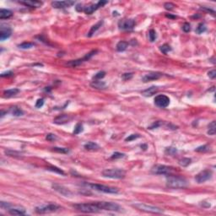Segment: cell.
Segmentation results:
<instances>
[{
	"label": "cell",
	"instance_id": "6da1fadb",
	"mask_svg": "<svg viewBox=\"0 0 216 216\" xmlns=\"http://www.w3.org/2000/svg\"><path fill=\"white\" fill-rule=\"evenodd\" d=\"M166 186L170 188H185L187 187V182L186 179L180 176H169L166 178Z\"/></svg>",
	"mask_w": 216,
	"mask_h": 216
},
{
	"label": "cell",
	"instance_id": "7a4b0ae2",
	"mask_svg": "<svg viewBox=\"0 0 216 216\" xmlns=\"http://www.w3.org/2000/svg\"><path fill=\"white\" fill-rule=\"evenodd\" d=\"M74 208L76 210L83 212V213H97L99 211H100V208L98 206L97 202L78 204H75Z\"/></svg>",
	"mask_w": 216,
	"mask_h": 216
},
{
	"label": "cell",
	"instance_id": "3957f363",
	"mask_svg": "<svg viewBox=\"0 0 216 216\" xmlns=\"http://www.w3.org/2000/svg\"><path fill=\"white\" fill-rule=\"evenodd\" d=\"M84 185L85 187H90V189H93V190H96V191H99V192H102V193H105L117 194V193H119L118 188L108 187V186H105V185H100V184L96 183H84Z\"/></svg>",
	"mask_w": 216,
	"mask_h": 216
},
{
	"label": "cell",
	"instance_id": "277c9868",
	"mask_svg": "<svg viewBox=\"0 0 216 216\" xmlns=\"http://www.w3.org/2000/svg\"><path fill=\"white\" fill-rule=\"evenodd\" d=\"M126 172L121 169H106L102 172V176L104 177L112 178V179H122L125 176Z\"/></svg>",
	"mask_w": 216,
	"mask_h": 216
},
{
	"label": "cell",
	"instance_id": "5b68a950",
	"mask_svg": "<svg viewBox=\"0 0 216 216\" xmlns=\"http://www.w3.org/2000/svg\"><path fill=\"white\" fill-rule=\"evenodd\" d=\"M133 206L134 208H138L139 210L144 211V212H147V213L161 214V213L164 212V211H163V209H161V208H158V207H155V206L148 205V204H141V203L133 204Z\"/></svg>",
	"mask_w": 216,
	"mask_h": 216
},
{
	"label": "cell",
	"instance_id": "8992f818",
	"mask_svg": "<svg viewBox=\"0 0 216 216\" xmlns=\"http://www.w3.org/2000/svg\"><path fill=\"white\" fill-rule=\"evenodd\" d=\"M97 204L100 207V210L119 212L122 209L118 204H117L115 203H111V202H97Z\"/></svg>",
	"mask_w": 216,
	"mask_h": 216
},
{
	"label": "cell",
	"instance_id": "52a82bcc",
	"mask_svg": "<svg viewBox=\"0 0 216 216\" xmlns=\"http://www.w3.org/2000/svg\"><path fill=\"white\" fill-rule=\"evenodd\" d=\"M97 53V50H94V51H91L90 53H87L83 58H80V59H77V60H72L70 62H68L67 64V66H69L71 68H75L77 66H79L81 64H83L84 62H86L88 60H90L95 54Z\"/></svg>",
	"mask_w": 216,
	"mask_h": 216
},
{
	"label": "cell",
	"instance_id": "ba28073f",
	"mask_svg": "<svg viewBox=\"0 0 216 216\" xmlns=\"http://www.w3.org/2000/svg\"><path fill=\"white\" fill-rule=\"evenodd\" d=\"M60 208V207L57 204H49L47 205L40 206V207H36V212L38 214H47V213H53V212H56L57 210H58Z\"/></svg>",
	"mask_w": 216,
	"mask_h": 216
},
{
	"label": "cell",
	"instance_id": "9c48e42d",
	"mask_svg": "<svg viewBox=\"0 0 216 216\" xmlns=\"http://www.w3.org/2000/svg\"><path fill=\"white\" fill-rule=\"evenodd\" d=\"M151 172L155 175H169L172 172V168L164 165H156L152 168Z\"/></svg>",
	"mask_w": 216,
	"mask_h": 216
},
{
	"label": "cell",
	"instance_id": "30bf717a",
	"mask_svg": "<svg viewBox=\"0 0 216 216\" xmlns=\"http://www.w3.org/2000/svg\"><path fill=\"white\" fill-rule=\"evenodd\" d=\"M211 176H212V172L210 170H204V171H202L201 172L196 175L195 181L198 183H203L206 181L209 180L211 178Z\"/></svg>",
	"mask_w": 216,
	"mask_h": 216
},
{
	"label": "cell",
	"instance_id": "8fae6325",
	"mask_svg": "<svg viewBox=\"0 0 216 216\" xmlns=\"http://www.w3.org/2000/svg\"><path fill=\"white\" fill-rule=\"evenodd\" d=\"M154 104L160 108L167 107L170 104V99L165 95H159L154 98Z\"/></svg>",
	"mask_w": 216,
	"mask_h": 216
},
{
	"label": "cell",
	"instance_id": "7c38bea8",
	"mask_svg": "<svg viewBox=\"0 0 216 216\" xmlns=\"http://www.w3.org/2000/svg\"><path fill=\"white\" fill-rule=\"evenodd\" d=\"M52 187L56 192H57L58 193L62 194L64 197H70V196L73 195V193L70 190H68L67 187H65L64 186H63V185L54 183L52 185Z\"/></svg>",
	"mask_w": 216,
	"mask_h": 216
},
{
	"label": "cell",
	"instance_id": "4fadbf2b",
	"mask_svg": "<svg viewBox=\"0 0 216 216\" xmlns=\"http://www.w3.org/2000/svg\"><path fill=\"white\" fill-rule=\"evenodd\" d=\"M135 25V21L133 19H129V20H122L118 22V27L121 30H125L129 31L132 30Z\"/></svg>",
	"mask_w": 216,
	"mask_h": 216
},
{
	"label": "cell",
	"instance_id": "5bb4252c",
	"mask_svg": "<svg viewBox=\"0 0 216 216\" xmlns=\"http://www.w3.org/2000/svg\"><path fill=\"white\" fill-rule=\"evenodd\" d=\"M107 3V1H99L97 3H96V4H91V5H89L87 7H85L84 12L86 14H91L93 12L97 10L98 9L100 8V7H103Z\"/></svg>",
	"mask_w": 216,
	"mask_h": 216
},
{
	"label": "cell",
	"instance_id": "9a60e30c",
	"mask_svg": "<svg viewBox=\"0 0 216 216\" xmlns=\"http://www.w3.org/2000/svg\"><path fill=\"white\" fill-rule=\"evenodd\" d=\"M73 4H75L74 1H54V2H52V6L55 9H64V8L70 7Z\"/></svg>",
	"mask_w": 216,
	"mask_h": 216
},
{
	"label": "cell",
	"instance_id": "2e32d148",
	"mask_svg": "<svg viewBox=\"0 0 216 216\" xmlns=\"http://www.w3.org/2000/svg\"><path fill=\"white\" fill-rule=\"evenodd\" d=\"M161 73H159V72H151V73H149L147 74L145 76H144L143 78V81L144 82H149V81H153V80H157L159 79L161 77H162Z\"/></svg>",
	"mask_w": 216,
	"mask_h": 216
},
{
	"label": "cell",
	"instance_id": "e0dca14e",
	"mask_svg": "<svg viewBox=\"0 0 216 216\" xmlns=\"http://www.w3.org/2000/svg\"><path fill=\"white\" fill-rule=\"evenodd\" d=\"M71 119H72V118L69 115L63 114V115H60V116L57 117L56 118H54L53 122L57 125H62V124H65V123L68 122Z\"/></svg>",
	"mask_w": 216,
	"mask_h": 216
},
{
	"label": "cell",
	"instance_id": "ac0fdd59",
	"mask_svg": "<svg viewBox=\"0 0 216 216\" xmlns=\"http://www.w3.org/2000/svg\"><path fill=\"white\" fill-rule=\"evenodd\" d=\"M19 3L24 4L25 6H28L31 8H39L42 5V2L36 1V0H25V1H20Z\"/></svg>",
	"mask_w": 216,
	"mask_h": 216
},
{
	"label": "cell",
	"instance_id": "d6986e66",
	"mask_svg": "<svg viewBox=\"0 0 216 216\" xmlns=\"http://www.w3.org/2000/svg\"><path fill=\"white\" fill-rule=\"evenodd\" d=\"M11 30L10 28H4L3 25H1V31H0V40L3 41L5 39H8L11 36Z\"/></svg>",
	"mask_w": 216,
	"mask_h": 216
},
{
	"label": "cell",
	"instance_id": "ffe728a7",
	"mask_svg": "<svg viewBox=\"0 0 216 216\" xmlns=\"http://www.w3.org/2000/svg\"><path fill=\"white\" fill-rule=\"evenodd\" d=\"M158 90H159L158 87L151 86L150 87V88H148V89H146V90H143V91H142V95H143L144 96L149 97V96H152L154 95L155 93H157Z\"/></svg>",
	"mask_w": 216,
	"mask_h": 216
},
{
	"label": "cell",
	"instance_id": "44dd1931",
	"mask_svg": "<svg viewBox=\"0 0 216 216\" xmlns=\"http://www.w3.org/2000/svg\"><path fill=\"white\" fill-rule=\"evenodd\" d=\"M9 213L11 215H25V208H9Z\"/></svg>",
	"mask_w": 216,
	"mask_h": 216
},
{
	"label": "cell",
	"instance_id": "7402d4cb",
	"mask_svg": "<svg viewBox=\"0 0 216 216\" xmlns=\"http://www.w3.org/2000/svg\"><path fill=\"white\" fill-rule=\"evenodd\" d=\"M91 87L97 89V90H104L107 88V84L104 81H100V80H95L90 84Z\"/></svg>",
	"mask_w": 216,
	"mask_h": 216
},
{
	"label": "cell",
	"instance_id": "603a6c76",
	"mask_svg": "<svg viewBox=\"0 0 216 216\" xmlns=\"http://www.w3.org/2000/svg\"><path fill=\"white\" fill-rule=\"evenodd\" d=\"M85 149L87 150H90V151H95V150H98L100 149V146L97 144L94 143V142H89L85 144Z\"/></svg>",
	"mask_w": 216,
	"mask_h": 216
},
{
	"label": "cell",
	"instance_id": "cb8c5ba5",
	"mask_svg": "<svg viewBox=\"0 0 216 216\" xmlns=\"http://www.w3.org/2000/svg\"><path fill=\"white\" fill-rule=\"evenodd\" d=\"M13 15L12 11L9 10H3L2 9L0 10V19L1 20H4V19H9Z\"/></svg>",
	"mask_w": 216,
	"mask_h": 216
},
{
	"label": "cell",
	"instance_id": "d4e9b609",
	"mask_svg": "<svg viewBox=\"0 0 216 216\" xmlns=\"http://www.w3.org/2000/svg\"><path fill=\"white\" fill-rule=\"evenodd\" d=\"M10 112L13 116H14V117H21V116H23V114H24V112H23V111H22L21 109H20V108L17 107H11L10 109Z\"/></svg>",
	"mask_w": 216,
	"mask_h": 216
},
{
	"label": "cell",
	"instance_id": "484cf974",
	"mask_svg": "<svg viewBox=\"0 0 216 216\" xmlns=\"http://www.w3.org/2000/svg\"><path fill=\"white\" fill-rule=\"evenodd\" d=\"M19 92H20V90H19V89L14 88V89H10V90H5V91L3 92V95H4L6 97H12V96L17 95Z\"/></svg>",
	"mask_w": 216,
	"mask_h": 216
},
{
	"label": "cell",
	"instance_id": "4316f807",
	"mask_svg": "<svg viewBox=\"0 0 216 216\" xmlns=\"http://www.w3.org/2000/svg\"><path fill=\"white\" fill-rule=\"evenodd\" d=\"M129 46V43L127 42H124V41H121L119 42L117 44V51L118 52H124Z\"/></svg>",
	"mask_w": 216,
	"mask_h": 216
},
{
	"label": "cell",
	"instance_id": "83f0119b",
	"mask_svg": "<svg viewBox=\"0 0 216 216\" xmlns=\"http://www.w3.org/2000/svg\"><path fill=\"white\" fill-rule=\"evenodd\" d=\"M102 24H103V21H99L97 24H96L95 25H93V26L91 27L90 32L88 33V36H89V37H91L96 32V31L100 29V27L102 25Z\"/></svg>",
	"mask_w": 216,
	"mask_h": 216
},
{
	"label": "cell",
	"instance_id": "f1b7e54d",
	"mask_svg": "<svg viewBox=\"0 0 216 216\" xmlns=\"http://www.w3.org/2000/svg\"><path fill=\"white\" fill-rule=\"evenodd\" d=\"M216 133V125L215 121H213L209 125H208V134L209 135H215Z\"/></svg>",
	"mask_w": 216,
	"mask_h": 216
},
{
	"label": "cell",
	"instance_id": "f546056e",
	"mask_svg": "<svg viewBox=\"0 0 216 216\" xmlns=\"http://www.w3.org/2000/svg\"><path fill=\"white\" fill-rule=\"evenodd\" d=\"M206 30H207V28H206L205 25L204 23H200L196 29V32L198 34H202V33L205 32Z\"/></svg>",
	"mask_w": 216,
	"mask_h": 216
},
{
	"label": "cell",
	"instance_id": "4dcf8cb0",
	"mask_svg": "<svg viewBox=\"0 0 216 216\" xmlns=\"http://www.w3.org/2000/svg\"><path fill=\"white\" fill-rule=\"evenodd\" d=\"M160 49H161V51L162 52V53L164 54H166L167 53H169V52L172 51V47H171L168 44H164V45H162L160 47Z\"/></svg>",
	"mask_w": 216,
	"mask_h": 216
},
{
	"label": "cell",
	"instance_id": "1f68e13d",
	"mask_svg": "<svg viewBox=\"0 0 216 216\" xmlns=\"http://www.w3.org/2000/svg\"><path fill=\"white\" fill-rule=\"evenodd\" d=\"M34 46H35L34 43H31V42H23L21 45H19V47L21 49H30Z\"/></svg>",
	"mask_w": 216,
	"mask_h": 216
},
{
	"label": "cell",
	"instance_id": "d6a6232c",
	"mask_svg": "<svg viewBox=\"0 0 216 216\" xmlns=\"http://www.w3.org/2000/svg\"><path fill=\"white\" fill-rule=\"evenodd\" d=\"M46 170L51 171V172H53L58 173V174H60V175H64V176L65 175L64 172V171H62L61 169L57 168V167H54V166H52V167H47V168H46Z\"/></svg>",
	"mask_w": 216,
	"mask_h": 216
},
{
	"label": "cell",
	"instance_id": "836d02e7",
	"mask_svg": "<svg viewBox=\"0 0 216 216\" xmlns=\"http://www.w3.org/2000/svg\"><path fill=\"white\" fill-rule=\"evenodd\" d=\"M53 150L57 153H62V154H68L69 150L67 148H59V147H54L53 148Z\"/></svg>",
	"mask_w": 216,
	"mask_h": 216
},
{
	"label": "cell",
	"instance_id": "e575fe53",
	"mask_svg": "<svg viewBox=\"0 0 216 216\" xmlns=\"http://www.w3.org/2000/svg\"><path fill=\"white\" fill-rule=\"evenodd\" d=\"M106 75V72H104V71H100V72H98L96 75H95L94 76V79L95 80H100V79H101L102 78H104Z\"/></svg>",
	"mask_w": 216,
	"mask_h": 216
},
{
	"label": "cell",
	"instance_id": "d590c367",
	"mask_svg": "<svg viewBox=\"0 0 216 216\" xmlns=\"http://www.w3.org/2000/svg\"><path fill=\"white\" fill-rule=\"evenodd\" d=\"M83 131V125L81 123H78L74 130V134H79Z\"/></svg>",
	"mask_w": 216,
	"mask_h": 216
},
{
	"label": "cell",
	"instance_id": "8d00e7d4",
	"mask_svg": "<svg viewBox=\"0 0 216 216\" xmlns=\"http://www.w3.org/2000/svg\"><path fill=\"white\" fill-rule=\"evenodd\" d=\"M190 163H191V159H189V158H183V160H181L179 161V164L182 166H187Z\"/></svg>",
	"mask_w": 216,
	"mask_h": 216
},
{
	"label": "cell",
	"instance_id": "74e56055",
	"mask_svg": "<svg viewBox=\"0 0 216 216\" xmlns=\"http://www.w3.org/2000/svg\"><path fill=\"white\" fill-rule=\"evenodd\" d=\"M176 152H177L176 149V148H173V147H168V148H166V150H165V154H170V155H174Z\"/></svg>",
	"mask_w": 216,
	"mask_h": 216
},
{
	"label": "cell",
	"instance_id": "f35d334b",
	"mask_svg": "<svg viewBox=\"0 0 216 216\" xmlns=\"http://www.w3.org/2000/svg\"><path fill=\"white\" fill-rule=\"evenodd\" d=\"M149 37H150V41L151 42H154L155 39H156V32L154 30H150V32H149Z\"/></svg>",
	"mask_w": 216,
	"mask_h": 216
},
{
	"label": "cell",
	"instance_id": "ab89813d",
	"mask_svg": "<svg viewBox=\"0 0 216 216\" xmlns=\"http://www.w3.org/2000/svg\"><path fill=\"white\" fill-rule=\"evenodd\" d=\"M124 154H122V153H119V152H115L112 155H111V159H120V158H122V157H124Z\"/></svg>",
	"mask_w": 216,
	"mask_h": 216
},
{
	"label": "cell",
	"instance_id": "60d3db41",
	"mask_svg": "<svg viewBox=\"0 0 216 216\" xmlns=\"http://www.w3.org/2000/svg\"><path fill=\"white\" fill-rule=\"evenodd\" d=\"M208 145H203V146H200V147H198L196 150H195V151L197 152H205L208 151Z\"/></svg>",
	"mask_w": 216,
	"mask_h": 216
},
{
	"label": "cell",
	"instance_id": "b9f144b4",
	"mask_svg": "<svg viewBox=\"0 0 216 216\" xmlns=\"http://www.w3.org/2000/svg\"><path fill=\"white\" fill-rule=\"evenodd\" d=\"M164 7H165V9L167 10H172L176 6H175V4H173L172 3H165L164 4Z\"/></svg>",
	"mask_w": 216,
	"mask_h": 216
},
{
	"label": "cell",
	"instance_id": "7bdbcfd3",
	"mask_svg": "<svg viewBox=\"0 0 216 216\" xmlns=\"http://www.w3.org/2000/svg\"><path fill=\"white\" fill-rule=\"evenodd\" d=\"M183 30L184 32H189L191 31V25L189 23H185L183 26Z\"/></svg>",
	"mask_w": 216,
	"mask_h": 216
},
{
	"label": "cell",
	"instance_id": "ee69618b",
	"mask_svg": "<svg viewBox=\"0 0 216 216\" xmlns=\"http://www.w3.org/2000/svg\"><path fill=\"white\" fill-rule=\"evenodd\" d=\"M44 105V100L43 99H38L36 102V108H41Z\"/></svg>",
	"mask_w": 216,
	"mask_h": 216
},
{
	"label": "cell",
	"instance_id": "f6af8a7d",
	"mask_svg": "<svg viewBox=\"0 0 216 216\" xmlns=\"http://www.w3.org/2000/svg\"><path fill=\"white\" fill-rule=\"evenodd\" d=\"M138 138H139V134H132V135H130L129 137L126 138V139H125V141L134 140V139H138Z\"/></svg>",
	"mask_w": 216,
	"mask_h": 216
},
{
	"label": "cell",
	"instance_id": "bcb514c9",
	"mask_svg": "<svg viewBox=\"0 0 216 216\" xmlns=\"http://www.w3.org/2000/svg\"><path fill=\"white\" fill-rule=\"evenodd\" d=\"M46 139L48 141H54L55 139H57V137H56V135L53 134V133H49V134L46 135Z\"/></svg>",
	"mask_w": 216,
	"mask_h": 216
},
{
	"label": "cell",
	"instance_id": "7dc6e473",
	"mask_svg": "<svg viewBox=\"0 0 216 216\" xmlns=\"http://www.w3.org/2000/svg\"><path fill=\"white\" fill-rule=\"evenodd\" d=\"M132 77H133V74L132 73H126V74L122 75V79L124 80H129L130 79H132Z\"/></svg>",
	"mask_w": 216,
	"mask_h": 216
},
{
	"label": "cell",
	"instance_id": "c3c4849f",
	"mask_svg": "<svg viewBox=\"0 0 216 216\" xmlns=\"http://www.w3.org/2000/svg\"><path fill=\"white\" fill-rule=\"evenodd\" d=\"M208 77H209L210 79H215L216 77V71L215 70H211V71H209V72L208 73Z\"/></svg>",
	"mask_w": 216,
	"mask_h": 216
},
{
	"label": "cell",
	"instance_id": "681fc988",
	"mask_svg": "<svg viewBox=\"0 0 216 216\" xmlns=\"http://www.w3.org/2000/svg\"><path fill=\"white\" fill-rule=\"evenodd\" d=\"M0 205H1V208H5V209H7V208H10V204H7V203H5V202H1V204H0Z\"/></svg>",
	"mask_w": 216,
	"mask_h": 216
},
{
	"label": "cell",
	"instance_id": "f907efd6",
	"mask_svg": "<svg viewBox=\"0 0 216 216\" xmlns=\"http://www.w3.org/2000/svg\"><path fill=\"white\" fill-rule=\"evenodd\" d=\"M84 9H85V7H83V5H82V4H78V5L76 6V10L78 11V12L84 11Z\"/></svg>",
	"mask_w": 216,
	"mask_h": 216
},
{
	"label": "cell",
	"instance_id": "816d5d0a",
	"mask_svg": "<svg viewBox=\"0 0 216 216\" xmlns=\"http://www.w3.org/2000/svg\"><path fill=\"white\" fill-rule=\"evenodd\" d=\"M13 75V73L11 71H9V72H5V73H3L1 75V77H9V76Z\"/></svg>",
	"mask_w": 216,
	"mask_h": 216
}]
</instances>
